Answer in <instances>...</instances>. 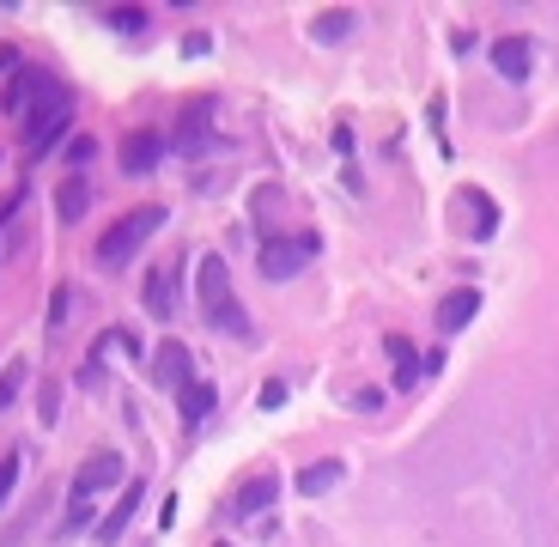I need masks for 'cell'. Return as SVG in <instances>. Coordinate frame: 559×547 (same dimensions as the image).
Segmentation results:
<instances>
[{"instance_id":"cell-24","label":"cell","mask_w":559,"mask_h":547,"mask_svg":"<svg viewBox=\"0 0 559 547\" xmlns=\"http://www.w3.org/2000/svg\"><path fill=\"white\" fill-rule=\"evenodd\" d=\"M19 468H25V456L13 450V456H0V499L13 493V481H19Z\"/></svg>"},{"instance_id":"cell-18","label":"cell","mask_w":559,"mask_h":547,"mask_svg":"<svg viewBox=\"0 0 559 547\" xmlns=\"http://www.w3.org/2000/svg\"><path fill=\"white\" fill-rule=\"evenodd\" d=\"M383 347H389V359H395V389H414V383H420V353H414V341L389 335Z\"/></svg>"},{"instance_id":"cell-25","label":"cell","mask_w":559,"mask_h":547,"mask_svg":"<svg viewBox=\"0 0 559 547\" xmlns=\"http://www.w3.org/2000/svg\"><path fill=\"white\" fill-rule=\"evenodd\" d=\"M110 25H116V31H140V25H146V13H140V7H116V13H110Z\"/></svg>"},{"instance_id":"cell-21","label":"cell","mask_w":559,"mask_h":547,"mask_svg":"<svg viewBox=\"0 0 559 547\" xmlns=\"http://www.w3.org/2000/svg\"><path fill=\"white\" fill-rule=\"evenodd\" d=\"M79 529H92V505H86V499H73V505H67V517H61V529H55V535H61V541H73Z\"/></svg>"},{"instance_id":"cell-4","label":"cell","mask_w":559,"mask_h":547,"mask_svg":"<svg viewBox=\"0 0 559 547\" xmlns=\"http://www.w3.org/2000/svg\"><path fill=\"white\" fill-rule=\"evenodd\" d=\"M310 256H316V231H292V238H274V231H268V238L256 244V268L268 280H292Z\"/></svg>"},{"instance_id":"cell-27","label":"cell","mask_w":559,"mask_h":547,"mask_svg":"<svg viewBox=\"0 0 559 547\" xmlns=\"http://www.w3.org/2000/svg\"><path fill=\"white\" fill-rule=\"evenodd\" d=\"M7 73H19V49H13V43H0V80H7Z\"/></svg>"},{"instance_id":"cell-5","label":"cell","mask_w":559,"mask_h":547,"mask_svg":"<svg viewBox=\"0 0 559 547\" xmlns=\"http://www.w3.org/2000/svg\"><path fill=\"white\" fill-rule=\"evenodd\" d=\"M110 487H128V468L116 450H98L79 462V481H73V499H92V493H110Z\"/></svg>"},{"instance_id":"cell-23","label":"cell","mask_w":559,"mask_h":547,"mask_svg":"<svg viewBox=\"0 0 559 547\" xmlns=\"http://www.w3.org/2000/svg\"><path fill=\"white\" fill-rule=\"evenodd\" d=\"M49 310H55V317H49V329H61V323L73 317V310H79V292H73V286H55V304H49Z\"/></svg>"},{"instance_id":"cell-20","label":"cell","mask_w":559,"mask_h":547,"mask_svg":"<svg viewBox=\"0 0 559 547\" xmlns=\"http://www.w3.org/2000/svg\"><path fill=\"white\" fill-rule=\"evenodd\" d=\"M353 25H359V19H353L347 7H329V13H316V19H310V31L323 37V43H341V37H347Z\"/></svg>"},{"instance_id":"cell-2","label":"cell","mask_w":559,"mask_h":547,"mask_svg":"<svg viewBox=\"0 0 559 547\" xmlns=\"http://www.w3.org/2000/svg\"><path fill=\"white\" fill-rule=\"evenodd\" d=\"M165 225V207H134V213H122L104 238H98V262L104 268H122V262H134L140 250H146V238Z\"/></svg>"},{"instance_id":"cell-17","label":"cell","mask_w":559,"mask_h":547,"mask_svg":"<svg viewBox=\"0 0 559 547\" xmlns=\"http://www.w3.org/2000/svg\"><path fill=\"white\" fill-rule=\"evenodd\" d=\"M146 310H152V317H171V310H177V274H171V268H152V280H146Z\"/></svg>"},{"instance_id":"cell-19","label":"cell","mask_w":559,"mask_h":547,"mask_svg":"<svg viewBox=\"0 0 559 547\" xmlns=\"http://www.w3.org/2000/svg\"><path fill=\"white\" fill-rule=\"evenodd\" d=\"M341 475H347L341 462H310L304 475H298V493H304V499H316V493H335V487H341Z\"/></svg>"},{"instance_id":"cell-3","label":"cell","mask_w":559,"mask_h":547,"mask_svg":"<svg viewBox=\"0 0 559 547\" xmlns=\"http://www.w3.org/2000/svg\"><path fill=\"white\" fill-rule=\"evenodd\" d=\"M67 98V86L55 80V73H43V67H19L13 73V92H7V116L13 122H37L49 104H61Z\"/></svg>"},{"instance_id":"cell-11","label":"cell","mask_w":559,"mask_h":547,"mask_svg":"<svg viewBox=\"0 0 559 547\" xmlns=\"http://www.w3.org/2000/svg\"><path fill=\"white\" fill-rule=\"evenodd\" d=\"M474 310H481V292H474V286H462V292H450V298L438 304V329H444V335H456V329H468V323H474Z\"/></svg>"},{"instance_id":"cell-8","label":"cell","mask_w":559,"mask_h":547,"mask_svg":"<svg viewBox=\"0 0 559 547\" xmlns=\"http://www.w3.org/2000/svg\"><path fill=\"white\" fill-rule=\"evenodd\" d=\"M493 67L505 73L511 86H523L529 73H535V43H529V37H499V43H493Z\"/></svg>"},{"instance_id":"cell-6","label":"cell","mask_w":559,"mask_h":547,"mask_svg":"<svg viewBox=\"0 0 559 547\" xmlns=\"http://www.w3.org/2000/svg\"><path fill=\"white\" fill-rule=\"evenodd\" d=\"M152 383L171 389V396H183V389L195 383V359H189L183 341H158V353H152Z\"/></svg>"},{"instance_id":"cell-26","label":"cell","mask_w":559,"mask_h":547,"mask_svg":"<svg viewBox=\"0 0 559 547\" xmlns=\"http://www.w3.org/2000/svg\"><path fill=\"white\" fill-rule=\"evenodd\" d=\"M256 402H262V408H280V402H286V383H280V377L262 383V396H256Z\"/></svg>"},{"instance_id":"cell-1","label":"cell","mask_w":559,"mask_h":547,"mask_svg":"<svg viewBox=\"0 0 559 547\" xmlns=\"http://www.w3.org/2000/svg\"><path fill=\"white\" fill-rule=\"evenodd\" d=\"M195 292H201V310H207L213 329H225V335H237V341L250 335V317H244V304H237V292H231V268H225L219 256H201V262H195Z\"/></svg>"},{"instance_id":"cell-10","label":"cell","mask_w":559,"mask_h":547,"mask_svg":"<svg viewBox=\"0 0 559 547\" xmlns=\"http://www.w3.org/2000/svg\"><path fill=\"white\" fill-rule=\"evenodd\" d=\"M456 207H468V231H474L481 244L499 231V207H493V195H481V189H456Z\"/></svg>"},{"instance_id":"cell-16","label":"cell","mask_w":559,"mask_h":547,"mask_svg":"<svg viewBox=\"0 0 559 547\" xmlns=\"http://www.w3.org/2000/svg\"><path fill=\"white\" fill-rule=\"evenodd\" d=\"M274 499H280V481L262 468V475H256V481H244V493H237V517H256V511H268Z\"/></svg>"},{"instance_id":"cell-12","label":"cell","mask_w":559,"mask_h":547,"mask_svg":"<svg viewBox=\"0 0 559 547\" xmlns=\"http://www.w3.org/2000/svg\"><path fill=\"white\" fill-rule=\"evenodd\" d=\"M86 207H92V183L79 177V171H67V183L55 189V213L73 225V219H86Z\"/></svg>"},{"instance_id":"cell-22","label":"cell","mask_w":559,"mask_h":547,"mask_svg":"<svg viewBox=\"0 0 559 547\" xmlns=\"http://www.w3.org/2000/svg\"><path fill=\"white\" fill-rule=\"evenodd\" d=\"M19 389H25V365H7V371H0V408H13Z\"/></svg>"},{"instance_id":"cell-14","label":"cell","mask_w":559,"mask_h":547,"mask_svg":"<svg viewBox=\"0 0 559 547\" xmlns=\"http://www.w3.org/2000/svg\"><path fill=\"white\" fill-rule=\"evenodd\" d=\"M207 128H213V122H207V104H195V110L177 122V134H171V152H189V159H195V152L207 146Z\"/></svg>"},{"instance_id":"cell-9","label":"cell","mask_w":559,"mask_h":547,"mask_svg":"<svg viewBox=\"0 0 559 547\" xmlns=\"http://www.w3.org/2000/svg\"><path fill=\"white\" fill-rule=\"evenodd\" d=\"M67 122H73V98H61V104H49L37 122H25V146L31 152H43V146H55L61 134H67Z\"/></svg>"},{"instance_id":"cell-15","label":"cell","mask_w":559,"mask_h":547,"mask_svg":"<svg viewBox=\"0 0 559 547\" xmlns=\"http://www.w3.org/2000/svg\"><path fill=\"white\" fill-rule=\"evenodd\" d=\"M177 408H183V420H189V426H201V420L219 408V389H213L207 377H195V383L183 389V396H177Z\"/></svg>"},{"instance_id":"cell-13","label":"cell","mask_w":559,"mask_h":547,"mask_svg":"<svg viewBox=\"0 0 559 547\" xmlns=\"http://www.w3.org/2000/svg\"><path fill=\"white\" fill-rule=\"evenodd\" d=\"M140 499H146V487H140V481H128V487H122V505H116L110 517H98V541H104V547H110V541L128 529V517L140 511Z\"/></svg>"},{"instance_id":"cell-7","label":"cell","mask_w":559,"mask_h":547,"mask_svg":"<svg viewBox=\"0 0 559 547\" xmlns=\"http://www.w3.org/2000/svg\"><path fill=\"white\" fill-rule=\"evenodd\" d=\"M165 134H158V128H134L128 140H122V171L128 177H152L158 171V159H165Z\"/></svg>"}]
</instances>
